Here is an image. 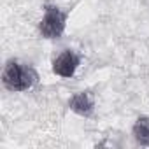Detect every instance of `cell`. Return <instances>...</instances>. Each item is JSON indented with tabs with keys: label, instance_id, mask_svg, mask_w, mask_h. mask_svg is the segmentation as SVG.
Segmentation results:
<instances>
[{
	"label": "cell",
	"instance_id": "obj_2",
	"mask_svg": "<svg viewBox=\"0 0 149 149\" xmlns=\"http://www.w3.org/2000/svg\"><path fill=\"white\" fill-rule=\"evenodd\" d=\"M67 26V13L60 7L47 4L44 7V16L39 23V30L46 39H60Z\"/></svg>",
	"mask_w": 149,
	"mask_h": 149
},
{
	"label": "cell",
	"instance_id": "obj_4",
	"mask_svg": "<svg viewBox=\"0 0 149 149\" xmlns=\"http://www.w3.org/2000/svg\"><path fill=\"white\" fill-rule=\"evenodd\" d=\"M68 107L76 114L88 118L95 111V102H93V97L90 95V91H79L76 95H72V98L68 100Z\"/></svg>",
	"mask_w": 149,
	"mask_h": 149
},
{
	"label": "cell",
	"instance_id": "obj_1",
	"mask_svg": "<svg viewBox=\"0 0 149 149\" xmlns=\"http://www.w3.org/2000/svg\"><path fill=\"white\" fill-rule=\"evenodd\" d=\"M39 81V74L33 67L19 63L18 60H9L2 72V83L11 91H26L35 86Z\"/></svg>",
	"mask_w": 149,
	"mask_h": 149
},
{
	"label": "cell",
	"instance_id": "obj_5",
	"mask_svg": "<svg viewBox=\"0 0 149 149\" xmlns=\"http://www.w3.org/2000/svg\"><path fill=\"white\" fill-rule=\"evenodd\" d=\"M132 133H133V137L139 144L149 146V118L147 116L137 118V121L132 128Z\"/></svg>",
	"mask_w": 149,
	"mask_h": 149
},
{
	"label": "cell",
	"instance_id": "obj_3",
	"mask_svg": "<svg viewBox=\"0 0 149 149\" xmlns=\"http://www.w3.org/2000/svg\"><path fill=\"white\" fill-rule=\"evenodd\" d=\"M81 63V58L74 53L72 49H65L63 53H60L54 61H53V72L60 77H72L76 74L77 67Z\"/></svg>",
	"mask_w": 149,
	"mask_h": 149
}]
</instances>
